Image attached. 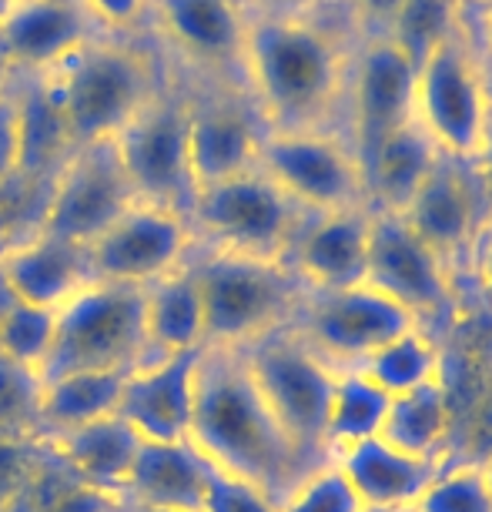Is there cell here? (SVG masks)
<instances>
[{
	"label": "cell",
	"mask_w": 492,
	"mask_h": 512,
	"mask_svg": "<svg viewBox=\"0 0 492 512\" xmlns=\"http://www.w3.org/2000/svg\"><path fill=\"white\" fill-rule=\"evenodd\" d=\"M208 459L191 442H141L121 502L148 509L201 512Z\"/></svg>",
	"instance_id": "24"
},
{
	"label": "cell",
	"mask_w": 492,
	"mask_h": 512,
	"mask_svg": "<svg viewBox=\"0 0 492 512\" xmlns=\"http://www.w3.org/2000/svg\"><path fill=\"white\" fill-rule=\"evenodd\" d=\"M201 349L161 355L128 372L118 415L141 442H185L195 412V372Z\"/></svg>",
	"instance_id": "17"
},
{
	"label": "cell",
	"mask_w": 492,
	"mask_h": 512,
	"mask_svg": "<svg viewBox=\"0 0 492 512\" xmlns=\"http://www.w3.org/2000/svg\"><path fill=\"white\" fill-rule=\"evenodd\" d=\"M308 211H302L262 168L198 188L188 221L198 245L231 255L285 262Z\"/></svg>",
	"instance_id": "7"
},
{
	"label": "cell",
	"mask_w": 492,
	"mask_h": 512,
	"mask_svg": "<svg viewBox=\"0 0 492 512\" xmlns=\"http://www.w3.org/2000/svg\"><path fill=\"white\" fill-rule=\"evenodd\" d=\"M54 345L41 379L67 372H131L154 359L144 338V288L91 282L57 308ZM161 359V355H158Z\"/></svg>",
	"instance_id": "6"
},
{
	"label": "cell",
	"mask_w": 492,
	"mask_h": 512,
	"mask_svg": "<svg viewBox=\"0 0 492 512\" xmlns=\"http://www.w3.org/2000/svg\"><path fill=\"white\" fill-rule=\"evenodd\" d=\"M7 7H11V0H0V21H4V14H7Z\"/></svg>",
	"instance_id": "50"
},
{
	"label": "cell",
	"mask_w": 492,
	"mask_h": 512,
	"mask_svg": "<svg viewBox=\"0 0 492 512\" xmlns=\"http://www.w3.org/2000/svg\"><path fill=\"white\" fill-rule=\"evenodd\" d=\"M138 195L114 151V141L81 144L54 171L51 198L37 231L77 241L88 248L124 208H131Z\"/></svg>",
	"instance_id": "13"
},
{
	"label": "cell",
	"mask_w": 492,
	"mask_h": 512,
	"mask_svg": "<svg viewBox=\"0 0 492 512\" xmlns=\"http://www.w3.org/2000/svg\"><path fill=\"white\" fill-rule=\"evenodd\" d=\"M24 161V134H21V94L14 84L0 94V185L21 178Z\"/></svg>",
	"instance_id": "40"
},
{
	"label": "cell",
	"mask_w": 492,
	"mask_h": 512,
	"mask_svg": "<svg viewBox=\"0 0 492 512\" xmlns=\"http://www.w3.org/2000/svg\"><path fill=\"white\" fill-rule=\"evenodd\" d=\"M17 94H21V134H24V161L21 175H41L44 168H61L67 154L74 151L71 128H67L61 108L37 74H17Z\"/></svg>",
	"instance_id": "31"
},
{
	"label": "cell",
	"mask_w": 492,
	"mask_h": 512,
	"mask_svg": "<svg viewBox=\"0 0 492 512\" xmlns=\"http://www.w3.org/2000/svg\"><path fill=\"white\" fill-rule=\"evenodd\" d=\"M486 218L489 208L482 198L476 168L466 161H452L446 154H439L429 178L422 181L416 198L402 211L405 225L452 268V275L472 258Z\"/></svg>",
	"instance_id": "16"
},
{
	"label": "cell",
	"mask_w": 492,
	"mask_h": 512,
	"mask_svg": "<svg viewBox=\"0 0 492 512\" xmlns=\"http://www.w3.org/2000/svg\"><path fill=\"white\" fill-rule=\"evenodd\" d=\"M365 379L375 382L389 395L412 392L419 385L446 379V355H442L436 335L422 325H412L409 332L395 335L382 349H375L362 365H355Z\"/></svg>",
	"instance_id": "30"
},
{
	"label": "cell",
	"mask_w": 492,
	"mask_h": 512,
	"mask_svg": "<svg viewBox=\"0 0 492 512\" xmlns=\"http://www.w3.org/2000/svg\"><path fill=\"white\" fill-rule=\"evenodd\" d=\"M114 512H191V509H148V506H131V502L118 499V509Z\"/></svg>",
	"instance_id": "48"
},
{
	"label": "cell",
	"mask_w": 492,
	"mask_h": 512,
	"mask_svg": "<svg viewBox=\"0 0 492 512\" xmlns=\"http://www.w3.org/2000/svg\"><path fill=\"white\" fill-rule=\"evenodd\" d=\"M188 118L191 94L161 81L158 94L111 138L134 195L181 215H188L195 198L188 171Z\"/></svg>",
	"instance_id": "10"
},
{
	"label": "cell",
	"mask_w": 492,
	"mask_h": 512,
	"mask_svg": "<svg viewBox=\"0 0 492 512\" xmlns=\"http://www.w3.org/2000/svg\"><path fill=\"white\" fill-rule=\"evenodd\" d=\"M201 512H278V502L262 486H255V482L241 476H231V472L208 462Z\"/></svg>",
	"instance_id": "38"
},
{
	"label": "cell",
	"mask_w": 492,
	"mask_h": 512,
	"mask_svg": "<svg viewBox=\"0 0 492 512\" xmlns=\"http://www.w3.org/2000/svg\"><path fill=\"white\" fill-rule=\"evenodd\" d=\"M14 77H17V71H14V64L7 61V54H4V47H0V94H4L7 88L14 84Z\"/></svg>",
	"instance_id": "47"
},
{
	"label": "cell",
	"mask_w": 492,
	"mask_h": 512,
	"mask_svg": "<svg viewBox=\"0 0 492 512\" xmlns=\"http://www.w3.org/2000/svg\"><path fill=\"white\" fill-rule=\"evenodd\" d=\"M365 285L405 308L416 325L432 328L456 312V275L402 221V215L372 211Z\"/></svg>",
	"instance_id": "11"
},
{
	"label": "cell",
	"mask_w": 492,
	"mask_h": 512,
	"mask_svg": "<svg viewBox=\"0 0 492 512\" xmlns=\"http://www.w3.org/2000/svg\"><path fill=\"white\" fill-rule=\"evenodd\" d=\"M94 282L88 248L37 231L0 251V288L7 298L57 312L67 298Z\"/></svg>",
	"instance_id": "19"
},
{
	"label": "cell",
	"mask_w": 492,
	"mask_h": 512,
	"mask_svg": "<svg viewBox=\"0 0 492 512\" xmlns=\"http://www.w3.org/2000/svg\"><path fill=\"white\" fill-rule=\"evenodd\" d=\"M44 442L67 462V469H71L84 486L98 489L111 499H121L124 482L131 476L134 456H138V449H141L138 432H134L121 415H108V419L57 432V436Z\"/></svg>",
	"instance_id": "25"
},
{
	"label": "cell",
	"mask_w": 492,
	"mask_h": 512,
	"mask_svg": "<svg viewBox=\"0 0 492 512\" xmlns=\"http://www.w3.org/2000/svg\"><path fill=\"white\" fill-rule=\"evenodd\" d=\"M144 338L154 359L205 349V305L188 265L144 285Z\"/></svg>",
	"instance_id": "27"
},
{
	"label": "cell",
	"mask_w": 492,
	"mask_h": 512,
	"mask_svg": "<svg viewBox=\"0 0 492 512\" xmlns=\"http://www.w3.org/2000/svg\"><path fill=\"white\" fill-rule=\"evenodd\" d=\"M399 512H412V509H399Z\"/></svg>",
	"instance_id": "52"
},
{
	"label": "cell",
	"mask_w": 492,
	"mask_h": 512,
	"mask_svg": "<svg viewBox=\"0 0 492 512\" xmlns=\"http://www.w3.org/2000/svg\"><path fill=\"white\" fill-rule=\"evenodd\" d=\"M479 462H482V469H486V476L492 482V452H489V459H479Z\"/></svg>",
	"instance_id": "49"
},
{
	"label": "cell",
	"mask_w": 492,
	"mask_h": 512,
	"mask_svg": "<svg viewBox=\"0 0 492 512\" xmlns=\"http://www.w3.org/2000/svg\"><path fill=\"white\" fill-rule=\"evenodd\" d=\"M188 442L211 466L255 482L275 502L318 469L278 425L238 349H201Z\"/></svg>",
	"instance_id": "2"
},
{
	"label": "cell",
	"mask_w": 492,
	"mask_h": 512,
	"mask_svg": "<svg viewBox=\"0 0 492 512\" xmlns=\"http://www.w3.org/2000/svg\"><path fill=\"white\" fill-rule=\"evenodd\" d=\"M248 7H272V11H292V7H312L318 0H245Z\"/></svg>",
	"instance_id": "46"
},
{
	"label": "cell",
	"mask_w": 492,
	"mask_h": 512,
	"mask_svg": "<svg viewBox=\"0 0 492 512\" xmlns=\"http://www.w3.org/2000/svg\"><path fill=\"white\" fill-rule=\"evenodd\" d=\"M389 402V395L375 382L365 379L359 369H339L325 425L328 459L349 446H359L365 439H379Z\"/></svg>",
	"instance_id": "32"
},
{
	"label": "cell",
	"mask_w": 492,
	"mask_h": 512,
	"mask_svg": "<svg viewBox=\"0 0 492 512\" xmlns=\"http://www.w3.org/2000/svg\"><path fill=\"white\" fill-rule=\"evenodd\" d=\"M128 372H67L54 375L41 389V436L51 439L57 432L77 429L108 415H118L121 389Z\"/></svg>",
	"instance_id": "29"
},
{
	"label": "cell",
	"mask_w": 492,
	"mask_h": 512,
	"mask_svg": "<svg viewBox=\"0 0 492 512\" xmlns=\"http://www.w3.org/2000/svg\"><path fill=\"white\" fill-rule=\"evenodd\" d=\"M88 14V21L101 34L124 37L138 31L144 17H151V0H77Z\"/></svg>",
	"instance_id": "41"
},
{
	"label": "cell",
	"mask_w": 492,
	"mask_h": 512,
	"mask_svg": "<svg viewBox=\"0 0 492 512\" xmlns=\"http://www.w3.org/2000/svg\"><path fill=\"white\" fill-rule=\"evenodd\" d=\"M345 7H349V14L369 31L365 37H385L395 21V14H399L402 0H345Z\"/></svg>",
	"instance_id": "42"
},
{
	"label": "cell",
	"mask_w": 492,
	"mask_h": 512,
	"mask_svg": "<svg viewBox=\"0 0 492 512\" xmlns=\"http://www.w3.org/2000/svg\"><path fill=\"white\" fill-rule=\"evenodd\" d=\"M412 118L439 154L476 164L492 138V84L479 47H472L466 27L416 64V101Z\"/></svg>",
	"instance_id": "5"
},
{
	"label": "cell",
	"mask_w": 492,
	"mask_h": 512,
	"mask_svg": "<svg viewBox=\"0 0 492 512\" xmlns=\"http://www.w3.org/2000/svg\"><path fill=\"white\" fill-rule=\"evenodd\" d=\"M37 439L0 432V512H11L17 492H21L27 472L34 466Z\"/></svg>",
	"instance_id": "39"
},
{
	"label": "cell",
	"mask_w": 492,
	"mask_h": 512,
	"mask_svg": "<svg viewBox=\"0 0 492 512\" xmlns=\"http://www.w3.org/2000/svg\"><path fill=\"white\" fill-rule=\"evenodd\" d=\"M37 77L61 108L74 148L111 141L161 88L151 54L114 34H91Z\"/></svg>",
	"instance_id": "3"
},
{
	"label": "cell",
	"mask_w": 492,
	"mask_h": 512,
	"mask_svg": "<svg viewBox=\"0 0 492 512\" xmlns=\"http://www.w3.org/2000/svg\"><path fill=\"white\" fill-rule=\"evenodd\" d=\"M469 262H472V272H476V282L482 288V295H486L489 305H492V211H489L486 225H482V231H479Z\"/></svg>",
	"instance_id": "43"
},
{
	"label": "cell",
	"mask_w": 492,
	"mask_h": 512,
	"mask_svg": "<svg viewBox=\"0 0 492 512\" xmlns=\"http://www.w3.org/2000/svg\"><path fill=\"white\" fill-rule=\"evenodd\" d=\"M332 462L369 512H399L412 509L446 459H416L382 439H365L359 446L335 452Z\"/></svg>",
	"instance_id": "23"
},
{
	"label": "cell",
	"mask_w": 492,
	"mask_h": 512,
	"mask_svg": "<svg viewBox=\"0 0 492 512\" xmlns=\"http://www.w3.org/2000/svg\"><path fill=\"white\" fill-rule=\"evenodd\" d=\"M151 17L191 64L241 74L245 0H151Z\"/></svg>",
	"instance_id": "21"
},
{
	"label": "cell",
	"mask_w": 492,
	"mask_h": 512,
	"mask_svg": "<svg viewBox=\"0 0 492 512\" xmlns=\"http://www.w3.org/2000/svg\"><path fill=\"white\" fill-rule=\"evenodd\" d=\"M41 389L44 379L34 369L0 355V432L41 436Z\"/></svg>",
	"instance_id": "36"
},
{
	"label": "cell",
	"mask_w": 492,
	"mask_h": 512,
	"mask_svg": "<svg viewBox=\"0 0 492 512\" xmlns=\"http://www.w3.org/2000/svg\"><path fill=\"white\" fill-rule=\"evenodd\" d=\"M195 248L188 215L151 201H134L88 245L94 282L151 285L178 272Z\"/></svg>",
	"instance_id": "14"
},
{
	"label": "cell",
	"mask_w": 492,
	"mask_h": 512,
	"mask_svg": "<svg viewBox=\"0 0 492 512\" xmlns=\"http://www.w3.org/2000/svg\"><path fill=\"white\" fill-rule=\"evenodd\" d=\"M479 31H482V51L492 57V0L479 4Z\"/></svg>",
	"instance_id": "45"
},
{
	"label": "cell",
	"mask_w": 492,
	"mask_h": 512,
	"mask_svg": "<svg viewBox=\"0 0 492 512\" xmlns=\"http://www.w3.org/2000/svg\"><path fill=\"white\" fill-rule=\"evenodd\" d=\"M185 265L205 305V345L218 349H245L255 338L292 325L308 292L285 262L231 255L198 241Z\"/></svg>",
	"instance_id": "4"
},
{
	"label": "cell",
	"mask_w": 492,
	"mask_h": 512,
	"mask_svg": "<svg viewBox=\"0 0 492 512\" xmlns=\"http://www.w3.org/2000/svg\"><path fill=\"white\" fill-rule=\"evenodd\" d=\"M352 61L345 37L308 7L245 4L241 81L268 131H335L349 104Z\"/></svg>",
	"instance_id": "1"
},
{
	"label": "cell",
	"mask_w": 492,
	"mask_h": 512,
	"mask_svg": "<svg viewBox=\"0 0 492 512\" xmlns=\"http://www.w3.org/2000/svg\"><path fill=\"white\" fill-rule=\"evenodd\" d=\"M412 512H492V482L482 462L446 459L412 502Z\"/></svg>",
	"instance_id": "34"
},
{
	"label": "cell",
	"mask_w": 492,
	"mask_h": 512,
	"mask_svg": "<svg viewBox=\"0 0 492 512\" xmlns=\"http://www.w3.org/2000/svg\"><path fill=\"white\" fill-rule=\"evenodd\" d=\"M472 168H476V178H479L482 198H486V208L492 211V138H489V148L482 151V158L472 164Z\"/></svg>",
	"instance_id": "44"
},
{
	"label": "cell",
	"mask_w": 492,
	"mask_h": 512,
	"mask_svg": "<svg viewBox=\"0 0 492 512\" xmlns=\"http://www.w3.org/2000/svg\"><path fill=\"white\" fill-rule=\"evenodd\" d=\"M416 101V61L392 37H365L352 61L345 134L362 171L379 144L412 121Z\"/></svg>",
	"instance_id": "15"
},
{
	"label": "cell",
	"mask_w": 492,
	"mask_h": 512,
	"mask_svg": "<svg viewBox=\"0 0 492 512\" xmlns=\"http://www.w3.org/2000/svg\"><path fill=\"white\" fill-rule=\"evenodd\" d=\"M238 352L295 449L312 466L332 462L325 449V425L339 369L308 349V342L292 325L275 328Z\"/></svg>",
	"instance_id": "8"
},
{
	"label": "cell",
	"mask_w": 492,
	"mask_h": 512,
	"mask_svg": "<svg viewBox=\"0 0 492 512\" xmlns=\"http://www.w3.org/2000/svg\"><path fill=\"white\" fill-rule=\"evenodd\" d=\"M91 34L101 31L77 0H11L0 21V47L17 74L51 71Z\"/></svg>",
	"instance_id": "22"
},
{
	"label": "cell",
	"mask_w": 492,
	"mask_h": 512,
	"mask_svg": "<svg viewBox=\"0 0 492 512\" xmlns=\"http://www.w3.org/2000/svg\"><path fill=\"white\" fill-rule=\"evenodd\" d=\"M462 11H466L462 0H402L385 37H392L419 64L422 54L462 31Z\"/></svg>",
	"instance_id": "35"
},
{
	"label": "cell",
	"mask_w": 492,
	"mask_h": 512,
	"mask_svg": "<svg viewBox=\"0 0 492 512\" xmlns=\"http://www.w3.org/2000/svg\"><path fill=\"white\" fill-rule=\"evenodd\" d=\"M258 168L308 215L369 208L365 171L342 131H262Z\"/></svg>",
	"instance_id": "9"
},
{
	"label": "cell",
	"mask_w": 492,
	"mask_h": 512,
	"mask_svg": "<svg viewBox=\"0 0 492 512\" xmlns=\"http://www.w3.org/2000/svg\"><path fill=\"white\" fill-rule=\"evenodd\" d=\"M466 7H479V4H486V0H462Z\"/></svg>",
	"instance_id": "51"
},
{
	"label": "cell",
	"mask_w": 492,
	"mask_h": 512,
	"mask_svg": "<svg viewBox=\"0 0 492 512\" xmlns=\"http://www.w3.org/2000/svg\"><path fill=\"white\" fill-rule=\"evenodd\" d=\"M54 325L57 315L51 308L24 305L4 295V305H0V355L41 375L54 345Z\"/></svg>",
	"instance_id": "33"
},
{
	"label": "cell",
	"mask_w": 492,
	"mask_h": 512,
	"mask_svg": "<svg viewBox=\"0 0 492 512\" xmlns=\"http://www.w3.org/2000/svg\"><path fill=\"white\" fill-rule=\"evenodd\" d=\"M439 161V148L429 134L419 128L416 118L389 134L379 151L365 164V191H369L372 211L402 215L405 205L416 198L422 181L429 178L432 164Z\"/></svg>",
	"instance_id": "26"
},
{
	"label": "cell",
	"mask_w": 492,
	"mask_h": 512,
	"mask_svg": "<svg viewBox=\"0 0 492 512\" xmlns=\"http://www.w3.org/2000/svg\"><path fill=\"white\" fill-rule=\"evenodd\" d=\"M278 512H369L352 492L349 479L335 462L312 469L288 496L278 502Z\"/></svg>",
	"instance_id": "37"
},
{
	"label": "cell",
	"mask_w": 492,
	"mask_h": 512,
	"mask_svg": "<svg viewBox=\"0 0 492 512\" xmlns=\"http://www.w3.org/2000/svg\"><path fill=\"white\" fill-rule=\"evenodd\" d=\"M262 131V118L255 111L241 108V104L191 98L188 171L195 191L258 168Z\"/></svg>",
	"instance_id": "20"
},
{
	"label": "cell",
	"mask_w": 492,
	"mask_h": 512,
	"mask_svg": "<svg viewBox=\"0 0 492 512\" xmlns=\"http://www.w3.org/2000/svg\"><path fill=\"white\" fill-rule=\"evenodd\" d=\"M449 432H452V399L446 379H439L419 385L412 392L392 395L379 439L416 459H449L446 456Z\"/></svg>",
	"instance_id": "28"
},
{
	"label": "cell",
	"mask_w": 492,
	"mask_h": 512,
	"mask_svg": "<svg viewBox=\"0 0 492 512\" xmlns=\"http://www.w3.org/2000/svg\"><path fill=\"white\" fill-rule=\"evenodd\" d=\"M372 208H345L308 215L285 265L308 292H342L365 285Z\"/></svg>",
	"instance_id": "18"
},
{
	"label": "cell",
	"mask_w": 492,
	"mask_h": 512,
	"mask_svg": "<svg viewBox=\"0 0 492 512\" xmlns=\"http://www.w3.org/2000/svg\"><path fill=\"white\" fill-rule=\"evenodd\" d=\"M416 325L405 308L375 292L372 285L342 292H305L292 328L332 369H355L375 349Z\"/></svg>",
	"instance_id": "12"
}]
</instances>
